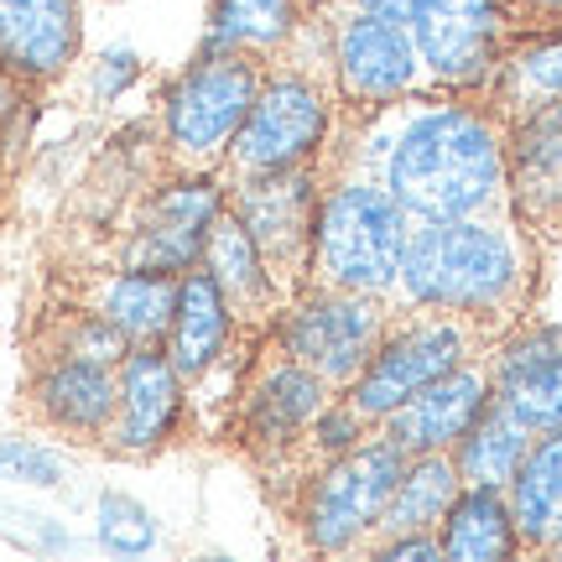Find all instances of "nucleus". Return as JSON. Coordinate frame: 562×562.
<instances>
[{
  "label": "nucleus",
  "instance_id": "f257e3e1",
  "mask_svg": "<svg viewBox=\"0 0 562 562\" xmlns=\"http://www.w3.org/2000/svg\"><path fill=\"white\" fill-rule=\"evenodd\" d=\"M385 188L412 220H474L505 188V140L490 115L442 104L385 151Z\"/></svg>",
  "mask_w": 562,
  "mask_h": 562
},
{
  "label": "nucleus",
  "instance_id": "f03ea898",
  "mask_svg": "<svg viewBox=\"0 0 562 562\" xmlns=\"http://www.w3.org/2000/svg\"><path fill=\"white\" fill-rule=\"evenodd\" d=\"M521 281V256L501 224L474 220H422L406 240L396 286L417 307L438 313H490Z\"/></svg>",
  "mask_w": 562,
  "mask_h": 562
},
{
  "label": "nucleus",
  "instance_id": "7ed1b4c3",
  "mask_svg": "<svg viewBox=\"0 0 562 562\" xmlns=\"http://www.w3.org/2000/svg\"><path fill=\"white\" fill-rule=\"evenodd\" d=\"M412 214L396 193L370 178H349L328 188L313 214V250L307 266L318 271V286H344V292H375L396 286L402 256L412 240Z\"/></svg>",
  "mask_w": 562,
  "mask_h": 562
},
{
  "label": "nucleus",
  "instance_id": "20e7f679",
  "mask_svg": "<svg viewBox=\"0 0 562 562\" xmlns=\"http://www.w3.org/2000/svg\"><path fill=\"white\" fill-rule=\"evenodd\" d=\"M256 94H261V74H256L250 53L203 47L178 74V83L167 89L161 131H167L172 157L188 161V167H209L214 157H224L240 121L250 115Z\"/></svg>",
  "mask_w": 562,
  "mask_h": 562
},
{
  "label": "nucleus",
  "instance_id": "39448f33",
  "mask_svg": "<svg viewBox=\"0 0 562 562\" xmlns=\"http://www.w3.org/2000/svg\"><path fill=\"white\" fill-rule=\"evenodd\" d=\"M406 448L385 438L355 442L339 459H323V469L313 474L307 495H302V537L313 552H344L360 537L381 531V516L396 484L406 474Z\"/></svg>",
  "mask_w": 562,
  "mask_h": 562
},
{
  "label": "nucleus",
  "instance_id": "423d86ee",
  "mask_svg": "<svg viewBox=\"0 0 562 562\" xmlns=\"http://www.w3.org/2000/svg\"><path fill=\"white\" fill-rule=\"evenodd\" d=\"M385 339V313L375 292L318 286L281 318V349L328 385H355Z\"/></svg>",
  "mask_w": 562,
  "mask_h": 562
},
{
  "label": "nucleus",
  "instance_id": "0eeeda50",
  "mask_svg": "<svg viewBox=\"0 0 562 562\" xmlns=\"http://www.w3.org/2000/svg\"><path fill=\"white\" fill-rule=\"evenodd\" d=\"M328 125H334V115H328L318 83L302 79V74H277V79H261V94H256L224 157L235 161L240 178L302 167L328 140Z\"/></svg>",
  "mask_w": 562,
  "mask_h": 562
},
{
  "label": "nucleus",
  "instance_id": "6e6552de",
  "mask_svg": "<svg viewBox=\"0 0 562 562\" xmlns=\"http://www.w3.org/2000/svg\"><path fill=\"white\" fill-rule=\"evenodd\" d=\"M463 355H469V328L453 318H427L402 328V334H385L381 349L370 355V364L349 385V406L364 422L391 417L402 402L417 396L422 385H432L448 370H459Z\"/></svg>",
  "mask_w": 562,
  "mask_h": 562
},
{
  "label": "nucleus",
  "instance_id": "1a4fd4ad",
  "mask_svg": "<svg viewBox=\"0 0 562 562\" xmlns=\"http://www.w3.org/2000/svg\"><path fill=\"white\" fill-rule=\"evenodd\" d=\"M422 68L453 89L490 83L501 68L505 11L501 0H427L412 21Z\"/></svg>",
  "mask_w": 562,
  "mask_h": 562
},
{
  "label": "nucleus",
  "instance_id": "9d476101",
  "mask_svg": "<svg viewBox=\"0 0 562 562\" xmlns=\"http://www.w3.org/2000/svg\"><path fill=\"white\" fill-rule=\"evenodd\" d=\"M182 417V375L167 344H131L121 360V406L104 427V448L121 459H146L172 438Z\"/></svg>",
  "mask_w": 562,
  "mask_h": 562
},
{
  "label": "nucleus",
  "instance_id": "9b49d317",
  "mask_svg": "<svg viewBox=\"0 0 562 562\" xmlns=\"http://www.w3.org/2000/svg\"><path fill=\"white\" fill-rule=\"evenodd\" d=\"M334 68H339V89L349 104H391L417 83L422 53L412 26L355 5V16H344L339 37H334Z\"/></svg>",
  "mask_w": 562,
  "mask_h": 562
},
{
  "label": "nucleus",
  "instance_id": "f8f14e48",
  "mask_svg": "<svg viewBox=\"0 0 562 562\" xmlns=\"http://www.w3.org/2000/svg\"><path fill=\"white\" fill-rule=\"evenodd\" d=\"M224 209H229V199H224V188L209 172L167 182L151 199V209H146L136 240H131V266L182 277L188 266L203 261V240H209V229H214Z\"/></svg>",
  "mask_w": 562,
  "mask_h": 562
},
{
  "label": "nucleus",
  "instance_id": "ddd939ff",
  "mask_svg": "<svg viewBox=\"0 0 562 562\" xmlns=\"http://www.w3.org/2000/svg\"><path fill=\"white\" fill-rule=\"evenodd\" d=\"M318 188L307 161L302 167H281V172H250L240 178L235 193V214L256 235L266 266H302L313 250V214H318Z\"/></svg>",
  "mask_w": 562,
  "mask_h": 562
},
{
  "label": "nucleus",
  "instance_id": "4468645a",
  "mask_svg": "<svg viewBox=\"0 0 562 562\" xmlns=\"http://www.w3.org/2000/svg\"><path fill=\"white\" fill-rule=\"evenodd\" d=\"M79 0H0V74L16 83H53L79 58Z\"/></svg>",
  "mask_w": 562,
  "mask_h": 562
},
{
  "label": "nucleus",
  "instance_id": "2eb2a0df",
  "mask_svg": "<svg viewBox=\"0 0 562 562\" xmlns=\"http://www.w3.org/2000/svg\"><path fill=\"white\" fill-rule=\"evenodd\" d=\"M495 402V385L484 370H448L442 381L422 385L412 402H402L391 417H381L385 438L406 453H453L459 438L480 422V412Z\"/></svg>",
  "mask_w": 562,
  "mask_h": 562
},
{
  "label": "nucleus",
  "instance_id": "dca6fc26",
  "mask_svg": "<svg viewBox=\"0 0 562 562\" xmlns=\"http://www.w3.org/2000/svg\"><path fill=\"white\" fill-rule=\"evenodd\" d=\"M490 385L495 402L510 406L531 432L562 427V328H526L505 339Z\"/></svg>",
  "mask_w": 562,
  "mask_h": 562
},
{
  "label": "nucleus",
  "instance_id": "f3484780",
  "mask_svg": "<svg viewBox=\"0 0 562 562\" xmlns=\"http://www.w3.org/2000/svg\"><path fill=\"white\" fill-rule=\"evenodd\" d=\"M323 406H328V381L286 355V360L271 364L261 381L245 391L240 432H245L250 448L277 453V448H286V442L307 438V427L318 422Z\"/></svg>",
  "mask_w": 562,
  "mask_h": 562
},
{
  "label": "nucleus",
  "instance_id": "a211bd4d",
  "mask_svg": "<svg viewBox=\"0 0 562 562\" xmlns=\"http://www.w3.org/2000/svg\"><path fill=\"white\" fill-rule=\"evenodd\" d=\"M121 406V364L83 360V355H58L37 375V412L58 432L74 438H104Z\"/></svg>",
  "mask_w": 562,
  "mask_h": 562
},
{
  "label": "nucleus",
  "instance_id": "6ab92c4d",
  "mask_svg": "<svg viewBox=\"0 0 562 562\" xmlns=\"http://www.w3.org/2000/svg\"><path fill=\"white\" fill-rule=\"evenodd\" d=\"M229 318L235 307L224 297V286L203 266H188L178 277V313L167 328V355L182 381H203L220 364L224 344H229Z\"/></svg>",
  "mask_w": 562,
  "mask_h": 562
},
{
  "label": "nucleus",
  "instance_id": "aec40b11",
  "mask_svg": "<svg viewBox=\"0 0 562 562\" xmlns=\"http://www.w3.org/2000/svg\"><path fill=\"white\" fill-rule=\"evenodd\" d=\"M505 495H510V516H516L521 547L547 552L558 542L562 537V427L531 438V453L521 459Z\"/></svg>",
  "mask_w": 562,
  "mask_h": 562
},
{
  "label": "nucleus",
  "instance_id": "412c9836",
  "mask_svg": "<svg viewBox=\"0 0 562 562\" xmlns=\"http://www.w3.org/2000/svg\"><path fill=\"white\" fill-rule=\"evenodd\" d=\"M442 558L453 562H501L510 558L521 537H516V516H510V495L505 490H484V484H463L459 501L448 505L438 526Z\"/></svg>",
  "mask_w": 562,
  "mask_h": 562
},
{
  "label": "nucleus",
  "instance_id": "4be33fe9",
  "mask_svg": "<svg viewBox=\"0 0 562 562\" xmlns=\"http://www.w3.org/2000/svg\"><path fill=\"white\" fill-rule=\"evenodd\" d=\"M94 313L110 318L125 334V344H167V328H172V313H178V277L167 271H121L100 286V302Z\"/></svg>",
  "mask_w": 562,
  "mask_h": 562
},
{
  "label": "nucleus",
  "instance_id": "5701e85b",
  "mask_svg": "<svg viewBox=\"0 0 562 562\" xmlns=\"http://www.w3.org/2000/svg\"><path fill=\"white\" fill-rule=\"evenodd\" d=\"M531 427H526L510 406L490 402L480 412V422L469 427L459 438V448H453V459H459V474L463 484H484V490H510V480H516V469H521V459L531 453Z\"/></svg>",
  "mask_w": 562,
  "mask_h": 562
},
{
  "label": "nucleus",
  "instance_id": "b1692460",
  "mask_svg": "<svg viewBox=\"0 0 562 562\" xmlns=\"http://www.w3.org/2000/svg\"><path fill=\"white\" fill-rule=\"evenodd\" d=\"M463 474L453 453H412L406 474L396 484V495L385 505L381 531L385 537H402V531H438L448 505L459 501Z\"/></svg>",
  "mask_w": 562,
  "mask_h": 562
},
{
  "label": "nucleus",
  "instance_id": "393cba45",
  "mask_svg": "<svg viewBox=\"0 0 562 562\" xmlns=\"http://www.w3.org/2000/svg\"><path fill=\"white\" fill-rule=\"evenodd\" d=\"M199 266L224 286L229 307L250 313V307H266V302H271V266H266L261 245H256V235L240 224L235 209H224L220 220H214Z\"/></svg>",
  "mask_w": 562,
  "mask_h": 562
},
{
  "label": "nucleus",
  "instance_id": "a878e982",
  "mask_svg": "<svg viewBox=\"0 0 562 562\" xmlns=\"http://www.w3.org/2000/svg\"><path fill=\"white\" fill-rule=\"evenodd\" d=\"M297 21H302V0H214L209 47L271 53L281 42H292Z\"/></svg>",
  "mask_w": 562,
  "mask_h": 562
},
{
  "label": "nucleus",
  "instance_id": "bb28decb",
  "mask_svg": "<svg viewBox=\"0 0 562 562\" xmlns=\"http://www.w3.org/2000/svg\"><path fill=\"white\" fill-rule=\"evenodd\" d=\"M495 89H501V104H510L521 121L547 104H562V37L521 42L510 58H501Z\"/></svg>",
  "mask_w": 562,
  "mask_h": 562
},
{
  "label": "nucleus",
  "instance_id": "cd10ccee",
  "mask_svg": "<svg viewBox=\"0 0 562 562\" xmlns=\"http://www.w3.org/2000/svg\"><path fill=\"white\" fill-rule=\"evenodd\" d=\"M94 537H100L104 552L140 558V552L157 547V516H151L136 495L110 490V495H100V510H94Z\"/></svg>",
  "mask_w": 562,
  "mask_h": 562
},
{
  "label": "nucleus",
  "instance_id": "c85d7f7f",
  "mask_svg": "<svg viewBox=\"0 0 562 562\" xmlns=\"http://www.w3.org/2000/svg\"><path fill=\"white\" fill-rule=\"evenodd\" d=\"M68 463L63 453L42 448V442L26 438H0V480L5 484H37V490H58Z\"/></svg>",
  "mask_w": 562,
  "mask_h": 562
},
{
  "label": "nucleus",
  "instance_id": "c756f323",
  "mask_svg": "<svg viewBox=\"0 0 562 562\" xmlns=\"http://www.w3.org/2000/svg\"><path fill=\"white\" fill-rule=\"evenodd\" d=\"M307 438H313V448H318L323 459H339L355 442H364V417L349 402H328L318 412V422L307 427Z\"/></svg>",
  "mask_w": 562,
  "mask_h": 562
},
{
  "label": "nucleus",
  "instance_id": "7c9ffc66",
  "mask_svg": "<svg viewBox=\"0 0 562 562\" xmlns=\"http://www.w3.org/2000/svg\"><path fill=\"white\" fill-rule=\"evenodd\" d=\"M381 558L385 562H432V558H442V542H438V531H402V537H385L381 542Z\"/></svg>",
  "mask_w": 562,
  "mask_h": 562
},
{
  "label": "nucleus",
  "instance_id": "2f4dec72",
  "mask_svg": "<svg viewBox=\"0 0 562 562\" xmlns=\"http://www.w3.org/2000/svg\"><path fill=\"white\" fill-rule=\"evenodd\" d=\"M131 79H136V53H110L100 68V79H94V94L110 100V94H121Z\"/></svg>",
  "mask_w": 562,
  "mask_h": 562
},
{
  "label": "nucleus",
  "instance_id": "473e14b6",
  "mask_svg": "<svg viewBox=\"0 0 562 562\" xmlns=\"http://www.w3.org/2000/svg\"><path fill=\"white\" fill-rule=\"evenodd\" d=\"M360 11H375V16H391V21H402V26H412L417 21V11L427 5V0H355Z\"/></svg>",
  "mask_w": 562,
  "mask_h": 562
},
{
  "label": "nucleus",
  "instance_id": "72a5a7b5",
  "mask_svg": "<svg viewBox=\"0 0 562 562\" xmlns=\"http://www.w3.org/2000/svg\"><path fill=\"white\" fill-rule=\"evenodd\" d=\"M521 5H531V11H562V0H521Z\"/></svg>",
  "mask_w": 562,
  "mask_h": 562
},
{
  "label": "nucleus",
  "instance_id": "f704fd0d",
  "mask_svg": "<svg viewBox=\"0 0 562 562\" xmlns=\"http://www.w3.org/2000/svg\"><path fill=\"white\" fill-rule=\"evenodd\" d=\"M0 115H5V74H0Z\"/></svg>",
  "mask_w": 562,
  "mask_h": 562
}]
</instances>
